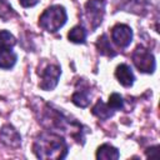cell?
<instances>
[{
	"label": "cell",
	"instance_id": "9c48e42d",
	"mask_svg": "<svg viewBox=\"0 0 160 160\" xmlns=\"http://www.w3.org/2000/svg\"><path fill=\"white\" fill-rule=\"evenodd\" d=\"M120 156L119 151L116 148H114L110 144H102L98 151H96V158L98 159H104V160H115Z\"/></svg>",
	"mask_w": 160,
	"mask_h": 160
},
{
	"label": "cell",
	"instance_id": "8992f818",
	"mask_svg": "<svg viewBox=\"0 0 160 160\" xmlns=\"http://www.w3.org/2000/svg\"><path fill=\"white\" fill-rule=\"evenodd\" d=\"M111 39L119 48H128L132 40V30L125 24H116L111 30Z\"/></svg>",
	"mask_w": 160,
	"mask_h": 160
},
{
	"label": "cell",
	"instance_id": "7c38bea8",
	"mask_svg": "<svg viewBox=\"0 0 160 160\" xmlns=\"http://www.w3.org/2000/svg\"><path fill=\"white\" fill-rule=\"evenodd\" d=\"M68 38L70 41H72L75 44H84L85 39H86V30L84 29V26L76 25L69 31Z\"/></svg>",
	"mask_w": 160,
	"mask_h": 160
},
{
	"label": "cell",
	"instance_id": "30bf717a",
	"mask_svg": "<svg viewBox=\"0 0 160 160\" xmlns=\"http://www.w3.org/2000/svg\"><path fill=\"white\" fill-rule=\"evenodd\" d=\"M91 111L95 116H98L99 119H102V120H106L114 115V110L108 104H104L101 100H98V102L94 105Z\"/></svg>",
	"mask_w": 160,
	"mask_h": 160
},
{
	"label": "cell",
	"instance_id": "3957f363",
	"mask_svg": "<svg viewBox=\"0 0 160 160\" xmlns=\"http://www.w3.org/2000/svg\"><path fill=\"white\" fill-rule=\"evenodd\" d=\"M132 61L134 65L138 68L139 71L151 74L155 70V58L154 55L144 46H138L132 52Z\"/></svg>",
	"mask_w": 160,
	"mask_h": 160
},
{
	"label": "cell",
	"instance_id": "5b68a950",
	"mask_svg": "<svg viewBox=\"0 0 160 160\" xmlns=\"http://www.w3.org/2000/svg\"><path fill=\"white\" fill-rule=\"evenodd\" d=\"M105 9V0H90L85 4L86 20L92 29H95L102 20Z\"/></svg>",
	"mask_w": 160,
	"mask_h": 160
},
{
	"label": "cell",
	"instance_id": "2e32d148",
	"mask_svg": "<svg viewBox=\"0 0 160 160\" xmlns=\"http://www.w3.org/2000/svg\"><path fill=\"white\" fill-rule=\"evenodd\" d=\"M108 105H109L114 111H115V110H120V109H122V106H124V100H122V98H121L119 94L114 92V94L110 95Z\"/></svg>",
	"mask_w": 160,
	"mask_h": 160
},
{
	"label": "cell",
	"instance_id": "7a4b0ae2",
	"mask_svg": "<svg viewBox=\"0 0 160 160\" xmlns=\"http://www.w3.org/2000/svg\"><path fill=\"white\" fill-rule=\"evenodd\" d=\"M66 19L68 16L65 8L61 5H52L41 14L39 19V25L49 32H55L61 26H64Z\"/></svg>",
	"mask_w": 160,
	"mask_h": 160
},
{
	"label": "cell",
	"instance_id": "5bb4252c",
	"mask_svg": "<svg viewBox=\"0 0 160 160\" xmlns=\"http://www.w3.org/2000/svg\"><path fill=\"white\" fill-rule=\"evenodd\" d=\"M16 44V40L12 34L6 30L0 31V51L1 50H10Z\"/></svg>",
	"mask_w": 160,
	"mask_h": 160
},
{
	"label": "cell",
	"instance_id": "ac0fdd59",
	"mask_svg": "<svg viewBox=\"0 0 160 160\" xmlns=\"http://www.w3.org/2000/svg\"><path fill=\"white\" fill-rule=\"evenodd\" d=\"M19 1L24 8H31L39 2V0H19Z\"/></svg>",
	"mask_w": 160,
	"mask_h": 160
},
{
	"label": "cell",
	"instance_id": "ba28073f",
	"mask_svg": "<svg viewBox=\"0 0 160 160\" xmlns=\"http://www.w3.org/2000/svg\"><path fill=\"white\" fill-rule=\"evenodd\" d=\"M0 138L9 146H18L21 142L18 131L11 126H4L1 130V134H0Z\"/></svg>",
	"mask_w": 160,
	"mask_h": 160
},
{
	"label": "cell",
	"instance_id": "6da1fadb",
	"mask_svg": "<svg viewBox=\"0 0 160 160\" xmlns=\"http://www.w3.org/2000/svg\"><path fill=\"white\" fill-rule=\"evenodd\" d=\"M34 152L39 159H64L68 154L65 140L54 132L40 134L34 142Z\"/></svg>",
	"mask_w": 160,
	"mask_h": 160
},
{
	"label": "cell",
	"instance_id": "e0dca14e",
	"mask_svg": "<svg viewBox=\"0 0 160 160\" xmlns=\"http://www.w3.org/2000/svg\"><path fill=\"white\" fill-rule=\"evenodd\" d=\"M12 14H14L12 8H11L6 1L0 0V18H1L4 21H6V20H9V19L11 18Z\"/></svg>",
	"mask_w": 160,
	"mask_h": 160
},
{
	"label": "cell",
	"instance_id": "277c9868",
	"mask_svg": "<svg viewBox=\"0 0 160 160\" xmlns=\"http://www.w3.org/2000/svg\"><path fill=\"white\" fill-rule=\"evenodd\" d=\"M60 74H61V69L58 65H52V64L46 65L41 71H39V75H40L39 86L46 91L52 90L58 85Z\"/></svg>",
	"mask_w": 160,
	"mask_h": 160
},
{
	"label": "cell",
	"instance_id": "9a60e30c",
	"mask_svg": "<svg viewBox=\"0 0 160 160\" xmlns=\"http://www.w3.org/2000/svg\"><path fill=\"white\" fill-rule=\"evenodd\" d=\"M71 100H72V102H74L76 106L86 108V106L90 104L89 91H88V90H78L76 92H74Z\"/></svg>",
	"mask_w": 160,
	"mask_h": 160
},
{
	"label": "cell",
	"instance_id": "8fae6325",
	"mask_svg": "<svg viewBox=\"0 0 160 160\" xmlns=\"http://www.w3.org/2000/svg\"><path fill=\"white\" fill-rule=\"evenodd\" d=\"M16 62V54L10 50H1L0 51V68L1 69H10Z\"/></svg>",
	"mask_w": 160,
	"mask_h": 160
},
{
	"label": "cell",
	"instance_id": "4fadbf2b",
	"mask_svg": "<svg viewBox=\"0 0 160 160\" xmlns=\"http://www.w3.org/2000/svg\"><path fill=\"white\" fill-rule=\"evenodd\" d=\"M96 48H98L99 52L102 54V55H106V56H115V51L112 50V48H111V45H110V41L108 40V36H106V35H101V36L98 39Z\"/></svg>",
	"mask_w": 160,
	"mask_h": 160
},
{
	"label": "cell",
	"instance_id": "52a82bcc",
	"mask_svg": "<svg viewBox=\"0 0 160 160\" xmlns=\"http://www.w3.org/2000/svg\"><path fill=\"white\" fill-rule=\"evenodd\" d=\"M115 76L118 79V81L125 86V88H130L132 84H134V80H135V76L132 74V70L130 69L129 65L126 64H120L116 70H115Z\"/></svg>",
	"mask_w": 160,
	"mask_h": 160
}]
</instances>
